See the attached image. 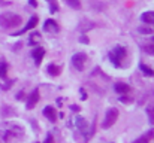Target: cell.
<instances>
[{
	"mask_svg": "<svg viewBox=\"0 0 154 143\" xmlns=\"http://www.w3.org/2000/svg\"><path fill=\"white\" fill-rule=\"evenodd\" d=\"M23 136H24V130L21 125L11 121L0 124V143H12Z\"/></svg>",
	"mask_w": 154,
	"mask_h": 143,
	"instance_id": "6da1fadb",
	"label": "cell"
},
{
	"mask_svg": "<svg viewBox=\"0 0 154 143\" xmlns=\"http://www.w3.org/2000/svg\"><path fill=\"white\" fill-rule=\"evenodd\" d=\"M23 22L21 16L17 15V13H12V12H3L0 15V27L2 28H15L18 27L20 24Z\"/></svg>",
	"mask_w": 154,
	"mask_h": 143,
	"instance_id": "7a4b0ae2",
	"label": "cell"
},
{
	"mask_svg": "<svg viewBox=\"0 0 154 143\" xmlns=\"http://www.w3.org/2000/svg\"><path fill=\"white\" fill-rule=\"evenodd\" d=\"M126 55H127L126 48L121 46V45H117V46L109 52V60H111V63H112L115 67H121V61L126 58Z\"/></svg>",
	"mask_w": 154,
	"mask_h": 143,
	"instance_id": "3957f363",
	"label": "cell"
},
{
	"mask_svg": "<svg viewBox=\"0 0 154 143\" xmlns=\"http://www.w3.org/2000/svg\"><path fill=\"white\" fill-rule=\"evenodd\" d=\"M117 119H118V109L112 107V109H109V110L106 112V115H105V118H103L102 127L103 128H111V127L117 122Z\"/></svg>",
	"mask_w": 154,
	"mask_h": 143,
	"instance_id": "277c9868",
	"label": "cell"
},
{
	"mask_svg": "<svg viewBox=\"0 0 154 143\" xmlns=\"http://www.w3.org/2000/svg\"><path fill=\"white\" fill-rule=\"evenodd\" d=\"M85 63H87V54L85 52H76V54H73V57H72V66L78 72H82L84 70Z\"/></svg>",
	"mask_w": 154,
	"mask_h": 143,
	"instance_id": "5b68a950",
	"label": "cell"
},
{
	"mask_svg": "<svg viewBox=\"0 0 154 143\" xmlns=\"http://www.w3.org/2000/svg\"><path fill=\"white\" fill-rule=\"evenodd\" d=\"M44 31H47V33H58L60 31V27H58V24L54 21V19H47L45 22H44Z\"/></svg>",
	"mask_w": 154,
	"mask_h": 143,
	"instance_id": "8992f818",
	"label": "cell"
},
{
	"mask_svg": "<svg viewBox=\"0 0 154 143\" xmlns=\"http://www.w3.org/2000/svg\"><path fill=\"white\" fill-rule=\"evenodd\" d=\"M38 21H39V19H38V16H36V15H33V16H32V18H30L29 21H27L26 27H24V28H23L21 31H18V33H14V36H21L23 33H26V31H29V30L35 28V27L38 25Z\"/></svg>",
	"mask_w": 154,
	"mask_h": 143,
	"instance_id": "52a82bcc",
	"label": "cell"
},
{
	"mask_svg": "<svg viewBox=\"0 0 154 143\" xmlns=\"http://www.w3.org/2000/svg\"><path fill=\"white\" fill-rule=\"evenodd\" d=\"M38 101H39V90L36 88V90H33V93L29 95V98H27V103H26L27 109H33L38 104Z\"/></svg>",
	"mask_w": 154,
	"mask_h": 143,
	"instance_id": "ba28073f",
	"label": "cell"
},
{
	"mask_svg": "<svg viewBox=\"0 0 154 143\" xmlns=\"http://www.w3.org/2000/svg\"><path fill=\"white\" fill-rule=\"evenodd\" d=\"M32 55H33V60L36 63V66H39L44 60V55H45V49L41 46H36L33 51H32Z\"/></svg>",
	"mask_w": 154,
	"mask_h": 143,
	"instance_id": "9c48e42d",
	"label": "cell"
},
{
	"mask_svg": "<svg viewBox=\"0 0 154 143\" xmlns=\"http://www.w3.org/2000/svg\"><path fill=\"white\" fill-rule=\"evenodd\" d=\"M141 21L147 25H154V10H147L141 15Z\"/></svg>",
	"mask_w": 154,
	"mask_h": 143,
	"instance_id": "30bf717a",
	"label": "cell"
},
{
	"mask_svg": "<svg viewBox=\"0 0 154 143\" xmlns=\"http://www.w3.org/2000/svg\"><path fill=\"white\" fill-rule=\"evenodd\" d=\"M114 90H115V93H118V94H127L129 91H130V87L127 85V84H123V82H118V84H115L114 85Z\"/></svg>",
	"mask_w": 154,
	"mask_h": 143,
	"instance_id": "8fae6325",
	"label": "cell"
},
{
	"mask_svg": "<svg viewBox=\"0 0 154 143\" xmlns=\"http://www.w3.org/2000/svg\"><path fill=\"white\" fill-rule=\"evenodd\" d=\"M44 116H47L51 122H54L55 119H57V113H55V109L52 107V106H47L45 109H44Z\"/></svg>",
	"mask_w": 154,
	"mask_h": 143,
	"instance_id": "7c38bea8",
	"label": "cell"
},
{
	"mask_svg": "<svg viewBox=\"0 0 154 143\" xmlns=\"http://www.w3.org/2000/svg\"><path fill=\"white\" fill-rule=\"evenodd\" d=\"M153 137H154V130H150V133H147V134L141 136L139 139H136L133 143H150Z\"/></svg>",
	"mask_w": 154,
	"mask_h": 143,
	"instance_id": "4fadbf2b",
	"label": "cell"
},
{
	"mask_svg": "<svg viewBox=\"0 0 154 143\" xmlns=\"http://www.w3.org/2000/svg\"><path fill=\"white\" fill-rule=\"evenodd\" d=\"M75 124H76V127L79 128V131H82V133H85L87 131V122H85V119L84 118H76L75 119Z\"/></svg>",
	"mask_w": 154,
	"mask_h": 143,
	"instance_id": "5bb4252c",
	"label": "cell"
},
{
	"mask_svg": "<svg viewBox=\"0 0 154 143\" xmlns=\"http://www.w3.org/2000/svg\"><path fill=\"white\" fill-rule=\"evenodd\" d=\"M139 69H141V72H142L145 76H151V78L154 76V70L151 67H148L147 64H139Z\"/></svg>",
	"mask_w": 154,
	"mask_h": 143,
	"instance_id": "9a60e30c",
	"label": "cell"
},
{
	"mask_svg": "<svg viewBox=\"0 0 154 143\" xmlns=\"http://www.w3.org/2000/svg\"><path fill=\"white\" fill-rule=\"evenodd\" d=\"M138 30H139V33H141V34H153L154 33V27L153 25H141Z\"/></svg>",
	"mask_w": 154,
	"mask_h": 143,
	"instance_id": "2e32d148",
	"label": "cell"
},
{
	"mask_svg": "<svg viewBox=\"0 0 154 143\" xmlns=\"http://www.w3.org/2000/svg\"><path fill=\"white\" fill-rule=\"evenodd\" d=\"M47 70H48V73H50L51 76H58V75H60V67L55 66V64H50V66L47 67Z\"/></svg>",
	"mask_w": 154,
	"mask_h": 143,
	"instance_id": "e0dca14e",
	"label": "cell"
},
{
	"mask_svg": "<svg viewBox=\"0 0 154 143\" xmlns=\"http://www.w3.org/2000/svg\"><path fill=\"white\" fill-rule=\"evenodd\" d=\"M47 1H48V4H50V12H51V13L58 12L60 6H58V1H57V0H47Z\"/></svg>",
	"mask_w": 154,
	"mask_h": 143,
	"instance_id": "ac0fdd59",
	"label": "cell"
},
{
	"mask_svg": "<svg viewBox=\"0 0 154 143\" xmlns=\"http://www.w3.org/2000/svg\"><path fill=\"white\" fill-rule=\"evenodd\" d=\"M41 39H42V37H41V34H39V33H32V34H30V40H29V42H30V45H38V43L41 42Z\"/></svg>",
	"mask_w": 154,
	"mask_h": 143,
	"instance_id": "d6986e66",
	"label": "cell"
},
{
	"mask_svg": "<svg viewBox=\"0 0 154 143\" xmlns=\"http://www.w3.org/2000/svg\"><path fill=\"white\" fill-rule=\"evenodd\" d=\"M8 75V64L5 61H0V78H6Z\"/></svg>",
	"mask_w": 154,
	"mask_h": 143,
	"instance_id": "ffe728a7",
	"label": "cell"
},
{
	"mask_svg": "<svg viewBox=\"0 0 154 143\" xmlns=\"http://www.w3.org/2000/svg\"><path fill=\"white\" fill-rule=\"evenodd\" d=\"M66 3L72 7V9H81V1L79 0H66Z\"/></svg>",
	"mask_w": 154,
	"mask_h": 143,
	"instance_id": "44dd1931",
	"label": "cell"
},
{
	"mask_svg": "<svg viewBox=\"0 0 154 143\" xmlns=\"http://www.w3.org/2000/svg\"><path fill=\"white\" fill-rule=\"evenodd\" d=\"M147 115H148V121H150V124H153L154 125V107H147Z\"/></svg>",
	"mask_w": 154,
	"mask_h": 143,
	"instance_id": "7402d4cb",
	"label": "cell"
},
{
	"mask_svg": "<svg viewBox=\"0 0 154 143\" xmlns=\"http://www.w3.org/2000/svg\"><path fill=\"white\" fill-rule=\"evenodd\" d=\"M144 51L147 52V54H154V43H148V45H144Z\"/></svg>",
	"mask_w": 154,
	"mask_h": 143,
	"instance_id": "603a6c76",
	"label": "cell"
},
{
	"mask_svg": "<svg viewBox=\"0 0 154 143\" xmlns=\"http://www.w3.org/2000/svg\"><path fill=\"white\" fill-rule=\"evenodd\" d=\"M120 100H121L123 103H130V101H132V98H126V97H121Z\"/></svg>",
	"mask_w": 154,
	"mask_h": 143,
	"instance_id": "cb8c5ba5",
	"label": "cell"
},
{
	"mask_svg": "<svg viewBox=\"0 0 154 143\" xmlns=\"http://www.w3.org/2000/svg\"><path fill=\"white\" fill-rule=\"evenodd\" d=\"M24 98V93H18L17 94V100H23Z\"/></svg>",
	"mask_w": 154,
	"mask_h": 143,
	"instance_id": "d4e9b609",
	"label": "cell"
},
{
	"mask_svg": "<svg viewBox=\"0 0 154 143\" xmlns=\"http://www.w3.org/2000/svg\"><path fill=\"white\" fill-rule=\"evenodd\" d=\"M29 3H30V4L33 6V7H36V6H38V3H36V0H29Z\"/></svg>",
	"mask_w": 154,
	"mask_h": 143,
	"instance_id": "484cf974",
	"label": "cell"
},
{
	"mask_svg": "<svg viewBox=\"0 0 154 143\" xmlns=\"http://www.w3.org/2000/svg\"><path fill=\"white\" fill-rule=\"evenodd\" d=\"M52 142V137H51V136H48V137H47V142H45V143H51Z\"/></svg>",
	"mask_w": 154,
	"mask_h": 143,
	"instance_id": "4316f807",
	"label": "cell"
},
{
	"mask_svg": "<svg viewBox=\"0 0 154 143\" xmlns=\"http://www.w3.org/2000/svg\"><path fill=\"white\" fill-rule=\"evenodd\" d=\"M81 42H84V43H87V42H88V39H87V37H82V39H81Z\"/></svg>",
	"mask_w": 154,
	"mask_h": 143,
	"instance_id": "83f0119b",
	"label": "cell"
},
{
	"mask_svg": "<svg viewBox=\"0 0 154 143\" xmlns=\"http://www.w3.org/2000/svg\"><path fill=\"white\" fill-rule=\"evenodd\" d=\"M153 43H154V36H153Z\"/></svg>",
	"mask_w": 154,
	"mask_h": 143,
	"instance_id": "f1b7e54d",
	"label": "cell"
}]
</instances>
